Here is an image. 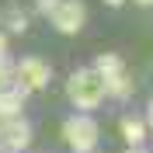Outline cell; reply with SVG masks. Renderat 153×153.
I'll return each mask as SVG.
<instances>
[{
  "instance_id": "5b68a950",
  "label": "cell",
  "mask_w": 153,
  "mask_h": 153,
  "mask_svg": "<svg viewBox=\"0 0 153 153\" xmlns=\"http://www.w3.org/2000/svg\"><path fill=\"white\" fill-rule=\"evenodd\" d=\"M0 139H4V146H7V153L28 150V143H31V125L25 122V118H7V122L0 125Z\"/></svg>"
},
{
  "instance_id": "52a82bcc",
  "label": "cell",
  "mask_w": 153,
  "mask_h": 153,
  "mask_svg": "<svg viewBox=\"0 0 153 153\" xmlns=\"http://www.w3.org/2000/svg\"><path fill=\"white\" fill-rule=\"evenodd\" d=\"M21 101H25V94H18V91H0V122L18 118L21 115Z\"/></svg>"
},
{
  "instance_id": "7a4b0ae2",
  "label": "cell",
  "mask_w": 153,
  "mask_h": 153,
  "mask_svg": "<svg viewBox=\"0 0 153 153\" xmlns=\"http://www.w3.org/2000/svg\"><path fill=\"white\" fill-rule=\"evenodd\" d=\"M49 80H52V66H49L45 59H38V56L21 59V63H18V70H10V84H18V87H21L18 94H31V91H42Z\"/></svg>"
},
{
  "instance_id": "3957f363",
  "label": "cell",
  "mask_w": 153,
  "mask_h": 153,
  "mask_svg": "<svg viewBox=\"0 0 153 153\" xmlns=\"http://www.w3.org/2000/svg\"><path fill=\"white\" fill-rule=\"evenodd\" d=\"M97 136H101V129H97V122L91 115H73V118L63 122V139H66L76 153H94Z\"/></svg>"
},
{
  "instance_id": "9a60e30c",
  "label": "cell",
  "mask_w": 153,
  "mask_h": 153,
  "mask_svg": "<svg viewBox=\"0 0 153 153\" xmlns=\"http://www.w3.org/2000/svg\"><path fill=\"white\" fill-rule=\"evenodd\" d=\"M136 4H139V7H150V0H136Z\"/></svg>"
},
{
  "instance_id": "8992f818",
  "label": "cell",
  "mask_w": 153,
  "mask_h": 153,
  "mask_svg": "<svg viewBox=\"0 0 153 153\" xmlns=\"http://www.w3.org/2000/svg\"><path fill=\"white\" fill-rule=\"evenodd\" d=\"M129 94H132V76L125 70L105 76V97H129Z\"/></svg>"
},
{
  "instance_id": "e0dca14e",
  "label": "cell",
  "mask_w": 153,
  "mask_h": 153,
  "mask_svg": "<svg viewBox=\"0 0 153 153\" xmlns=\"http://www.w3.org/2000/svg\"><path fill=\"white\" fill-rule=\"evenodd\" d=\"M0 125H4V122H0Z\"/></svg>"
},
{
  "instance_id": "30bf717a",
  "label": "cell",
  "mask_w": 153,
  "mask_h": 153,
  "mask_svg": "<svg viewBox=\"0 0 153 153\" xmlns=\"http://www.w3.org/2000/svg\"><path fill=\"white\" fill-rule=\"evenodd\" d=\"M25 28H28V18L21 10H10L7 14V31H25Z\"/></svg>"
},
{
  "instance_id": "6da1fadb",
  "label": "cell",
  "mask_w": 153,
  "mask_h": 153,
  "mask_svg": "<svg viewBox=\"0 0 153 153\" xmlns=\"http://www.w3.org/2000/svg\"><path fill=\"white\" fill-rule=\"evenodd\" d=\"M66 94H70V101H73L76 108L91 111V108H97L105 101V80H101V73H97L94 66L91 70H76L66 80Z\"/></svg>"
},
{
  "instance_id": "277c9868",
  "label": "cell",
  "mask_w": 153,
  "mask_h": 153,
  "mask_svg": "<svg viewBox=\"0 0 153 153\" xmlns=\"http://www.w3.org/2000/svg\"><path fill=\"white\" fill-rule=\"evenodd\" d=\"M49 18H52V28L59 35H76L87 25V7H84V0H59Z\"/></svg>"
},
{
  "instance_id": "4fadbf2b",
  "label": "cell",
  "mask_w": 153,
  "mask_h": 153,
  "mask_svg": "<svg viewBox=\"0 0 153 153\" xmlns=\"http://www.w3.org/2000/svg\"><path fill=\"white\" fill-rule=\"evenodd\" d=\"M56 4H59V0H38V10H42V14H52Z\"/></svg>"
},
{
  "instance_id": "ba28073f",
  "label": "cell",
  "mask_w": 153,
  "mask_h": 153,
  "mask_svg": "<svg viewBox=\"0 0 153 153\" xmlns=\"http://www.w3.org/2000/svg\"><path fill=\"white\" fill-rule=\"evenodd\" d=\"M122 136L132 146L143 143V139H146V122H139V118H122Z\"/></svg>"
},
{
  "instance_id": "7c38bea8",
  "label": "cell",
  "mask_w": 153,
  "mask_h": 153,
  "mask_svg": "<svg viewBox=\"0 0 153 153\" xmlns=\"http://www.w3.org/2000/svg\"><path fill=\"white\" fill-rule=\"evenodd\" d=\"M0 91H10V66H0Z\"/></svg>"
},
{
  "instance_id": "2e32d148",
  "label": "cell",
  "mask_w": 153,
  "mask_h": 153,
  "mask_svg": "<svg viewBox=\"0 0 153 153\" xmlns=\"http://www.w3.org/2000/svg\"><path fill=\"white\" fill-rule=\"evenodd\" d=\"M129 153H146V150H139V146H132V150H129Z\"/></svg>"
},
{
  "instance_id": "5bb4252c",
  "label": "cell",
  "mask_w": 153,
  "mask_h": 153,
  "mask_svg": "<svg viewBox=\"0 0 153 153\" xmlns=\"http://www.w3.org/2000/svg\"><path fill=\"white\" fill-rule=\"evenodd\" d=\"M105 4H108V7H122L125 0H105Z\"/></svg>"
},
{
  "instance_id": "9c48e42d",
  "label": "cell",
  "mask_w": 153,
  "mask_h": 153,
  "mask_svg": "<svg viewBox=\"0 0 153 153\" xmlns=\"http://www.w3.org/2000/svg\"><path fill=\"white\" fill-rule=\"evenodd\" d=\"M97 73H101V80H105V76H111V73H118V70H125L122 66V59L115 56V52H105V56H97Z\"/></svg>"
},
{
  "instance_id": "8fae6325",
  "label": "cell",
  "mask_w": 153,
  "mask_h": 153,
  "mask_svg": "<svg viewBox=\"0 0 153 153\" xmlns=\"http://www.w3.org/2000/svg\"><path fill=\"white\" fill-rule=\"evenodd\" d=\"M7 35H4V31H0V66H10V63H7Z\"/></svg>"
}]
</instances>
